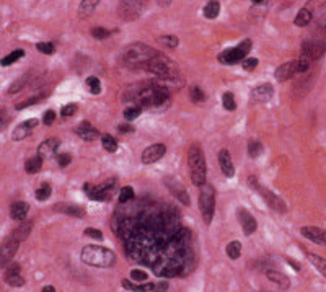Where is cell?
Masks as SVG:
<instances>
[{"label": "cell", "mask_w": 326, "mask_h": 292, "mask_svg": "<svg viewBox=\"0 0 326 292\" xmlns=\"http://www.w3.org/2000/svg\"><path fill=\"white\" fill-rule=\"evenodd\" d=\"M126 212L114 219V232L129 260L160 277L185 276L194 268L193 237L176 209L150 203Z\"/></svg>", "instance_id": "obj_1"}, {"label": "cell", "mask_w": 326, "mask_h": 292, "mask_svg": "<svg viewBox=\"0 0 326 292\" xmlns=\"http://www.w3.org/2000/svg\"><path fill=\"white\" fill-rule=\"evenodd\" d=\"M132 98L140 108L165 110L170 105V90L163 83H160V80H155L150 83L136 85Z\"/></svg>", "instance_id": "obj_2"}, {"label": "cell", "mask_w": 326, "mask_h": 292, "mask_svg": "<svg viewBox=\"0 0 326 292\" xmlns=\"http://www.w3.org/2000/svg\"><path fill=\"white\" fill-rule=\"evenodd\" d=\"M157 51L154 48L147 46L144 43H132L126 46L121 51V62L127 67H145V64L149 62L152 57L157 56Z\"/></svg>", "instance_id": "obj_3"}, {"label": "cell", "mask_w": 326, "mask_h": 292, "mask_svg": "<svg viewBox=\"0 0 326 292\" xmlns=\"http://www.w3.org/2000/svg\"><path fill=\"white\" fill-rule=\"evenodd\" d=\"M144 69L154 74L155 77H158V80H163V82H173L180 77V69H178L176 62H173L170 57L160 52L147 62Z\"/></svg>", "instance_id": "obj_4"}, {"label": "cell", "mask_w": 326, "mask_h": 292, "mask_svg": "<svg viewBox=\"0 0 326 292\" xmlns=\"http://www.w3.org/2000/svg\"><path fill=\"white\" fill-rule=\"evenodd\" d=\"M80 260L88 264V266L95 268H111L116 263V255L109 248L100 245H87L83 246Z\"/></svg>", "instance_id": "obj_5"}, {"label": "cell", "mask_w": 326, "mask_h": 292, "mask_svg": "<svg viewBox=\"0 0 326 292\" xmlns=\"http://www.w3.org/2000/svg\"><path fill=\"white\" fill-rule=\"evenodd\" d=\"M187 165H189V172H191V181H193L196 186H202L205 183V177H207V168H205L204 152L198 144L189 147V152H187Z\"/></svg>", "instance_id": "obj_6"}, {"label": "cell", "mask_w": 326, "mask_h": 292, "mask_svg": "<svg viewBox=\"0 0 326 292\" xmlns=\"http://www.w3.org/2000/svg\"><path fill=\"white\" fill-rule=\"evenodd\" d=\"M199 209L202 214L205 224H211L214 219V211H216V190L212 185L204 183L199 191Z\"/></svg>", "instance_id": "obj_7"}, {"label": "cell", "mask_w": 326, "mask_h": 292, "mask_svg": "<svg viewBox=\"0 0 326 292\" xmlns=\"http://www.w3.org/2000/svg\"><path fill=\"white\" fill-rule=\"evenodd\" d=\"M251 48H253L251 39H245V41L240 43L238 46L225 49L224 52L218 54V62H220V64H229V65L238 64L240 61L247 59V56L249 54V51H251Z\"/></svg>", "instance_id": "obj_8"}, {"label": "cell", "mask_w": 326, "mask_h": 292, "mask_svg": "<svg viewBox=\"0 0 326 292\" xmlns=\"http://www.w3.org/2000/svg\"><path fill=\"white\" fill-rule=\"evenodd\" d=\"M248 183H249V186H251L253 190H256L263 197H264V201H266L267 204H269V208H271V209L278 211V212H280V214H285V212H287V206L284 204V201L280 199V197H279L278 195H274V193H272V191L267 190V188L261 186L260 183L256 181V178H249V179H248Z\"/></svg>", "instance_id": "obj_9"}, {"label": "cell", "mask_w": 326, "mask_h": 292, "mask_svg": "<svg viewBox=\"0 0 326 292\" xmlns=\"http://www.w3.org/2000/svg\"><path fill=\"white\" fill-rule=\"evenodd\" d=\"M145 3H147V0H119L118 13L123 20L132 21L142 13Z\"/></svg>", "instance_id": "obj_10"}, {"label": "cell", "mask_w": 326, "mask_h": 292, "mask_svg": "<svg viewBox=\"0 0 326 292\" xmlns=\"http://www.w3.org/2000/svg\"><path fill=\"white\" fill-rule=\"evenodd\" d=\"M114 186H116V179L111 178V179H108V181L101 183V185H96V186L85 185L83 190H85V193H87L88 196L92 197V199H95V201H108L109 197L113 196Z\"/></svg>", "instance_id": "obj_11"}, {"label": "cell", "mask_w": 326, "mask_h": 292, "mask_svg": "<svg viewBox=\"0 0 326 292\" xmlns=\"http://www.w3.org/2000/svg\"><path fill=\"white\" fill-rule=\"evenodd\" d=\"M325 52H326V41H320V39L313 41V39H308V41H303L302 44L300 57L313 62L316 59H320Z\"/></svg>", "instance_id": "obj_12"}, {"label": "cell", "mask_w": 326, "mask_h": 292, "mask_svg": "<svg viewBox=\"0 0 326 292\" xmlns=\"http://www.w3.org/2000/svg\"><path fill=\"white\" fill-rule=\"evenodd\" d=\"M165 181V186L168 188V191L171 193L173 196L176 197L178 201H180L181 204H185V206H189L191 204V201H189V195H187V191H186V188L181 185L180 181H178L176 178H173V177H167L163 179Z\"/></svg>", "instance_id": "obj_13"}, {"label": "cell", "mask_w": 326, "mask_h": 292, "mask_svg": "<svg viewBox=\"0 0 326 292\" xmlns=\"http://www.w3.org/2000/svg\"><path fill=\"white\" fill-rule=\"evenodd\" d=\"M18 246H20V242L15 240L13 237H10L5 243L0 246V268H7L8 264L12 263L13 257H15L16 251H18Z\"/></svg>", "instance_id": "obj_14"}, {"label": "cell", "mask_w": 326, "mask_h": 292, "mask_svg": "<svg viewBox=\"0 0 326 292\" xmlns=\"http://www.w3.org/2000/svg\"><path fill=\"white\" fill-rule=\"evenodd\" d=\"M165 152H167L165 144H152L150 147H147V149L142 152V163L145 165L155 163V162H158L165 155Z\"/></svg>", "instance_id": "obj_15"}, {"label": "cell", "mask_w": 326, "mask_h": 292, "mask_svg": "<svg viewBox=\"0 0 326 292\" xmlns=\"http://www.w3.org/2000/svg\"><path fill=\"white\" fill-rule=\"evenodd\" d=\"M3 279H5L7 284L12 286V287H21V286H23L25 279H23V276H21L20 264L18 263H10V264H8Z\"/></svg>", "instance_id": "obj_16"}, {"label": "cell", "mask_w": 326, "mask_h": 292, "mask_svg": "<svg viewBox=\"0 0 326 292\" xmlns=\"http://www.w3.org/2000/svg\"><path fill=\"white\" fill-rule=\"evenodd\" d=\"M236 217H238L240 224H242L245 235H251V233L256 232V228H258V222H256V219H254L253 215L249 214L247 209L240 208L238 211H236Z\"/></svg>", "instance_id": "obj_17"}, {"label": "cell", "mask_w": 326, "mask_h": 292, "mask_svg": "<svg viewBox=\"0 0 326 292\" xmlns=\"http://www.w3.org/2000/svg\"><path fill=\"white\" fill-rule=\"evenodd\" d=\"M75 134L87 142H93L100 137V131H98L92 123H88V121H83L82 124H78L77 128H75Z\"/></svg>", "instance_id": "obj_18"}, {"label": "cell", "mask_w": 326, "mask_h": 292, "mask_svg": "<svg viewBox=\"0 0 326 292\" xmlns=\"http://www.w3.org/2000/svg\"><path fill=\"white\" fill-rule=\"evenodd\" d=\"M59 146H61V141L56 137H51V139H46L44 142H41V146L38 147V155L41 157V159H52L57 150H59Z\"/></svg>", "instance_id": "obj_19"}, {"label": "cell", "mask_w": 326, "mask_h": 292, "mask_svg": "<svg viewBox=\"0 0 326 292\" xmlns=\"http://www.w3.org/2000/svg\"><path fill=\"white\" fill-rule=\"evenodd\" d=\"M272 95H274V88H272V85L269 83H264V85H258V87H254L251 90V100L254 103H266L269 101Z\"/></svg>", "instance_id": "obj_20"}, {"label": "cell", "mask_w": 326, "mask_h": 292, "mask_svg": "<svg viewBox=\"0 0 326 292\" xmlns=\"http://www.w3.org/2000/svg\"><path fill=\"white\" fill-rule=\"evenodd\" d=\"M302 235L316 245L326 246V230L320 227H302Z\"/></svg>", "instance_id": "obj_21"}, {"label": "cell", "mask_w": 326, "mask_h": 292, "mask_svg": "<svg viewBox=\"0 0 326 292\" xmlns=\"http://www.w3.org/2000/svg\"><path fill=\"white\" fill-rule=\"evenodd\" d=\"M297 74V61H290L285 64L279 65L274 72V77L278 82H285V80L292 79Z\"/></svg>", "instance_id": "obj_22"}, {"label": "cell", "mask_w": 326, "mask_h": 292, "mask_svg": "<svg viewBox=\"0 0 326 292\" xmlns=\"http://www.w3.org/2000/svg\"><path fill=\"white\" fill-rule=\"evenodd\" d=\"M36 126H38V119H34V118L28 119V121H23V123L18 124L15 129H13L12 139H13V141H23L25 137L30 136V132L33 131Z\"/></svg>", "instance_id": "obj_23"}, {"label": "cell", "mask_w": 326, "mask_h": 292, "mask_svg": "<svg viewBox=\"0 0 326 292\" xmlns=\"http://www.w3.org/2000/svg\"><path fill=\"white\" fill-rule=\"evenodd\" d=\"M218 165H220V170H222V173H224V177L232 178L235 175L233 162H232L230 152L227 149H222L218 152Z\"/></svg>", "instance_id": "obj_24"}, {"label": "cell", "mask_w": 326, "mask_h": 292, "mask_svg": "<svg viewBox=\"0 0 326 292\" xmlns=\"http://www.w3.org/2000/svg\"><path fill=\"white\" fill-rule=\"evenodd\" d=\"M28 212H30V206L28 203H25V201H16L10 208V217L13 221H18V222H23Z\"/></svg>", "instance_id": "obj_25"}, {"label": "cell", "mask_w": 326, "mask_h": 292, "mask_svg": "<svg viewBox=\"0 0 326 292\" xmlns=\"http://www.w3.org/2000/svg\"><path fill=\"white\" fill-rule=\"evenodd\" d=\"M54 211H57V212H61V214H65V215H72V217H83L85 215L83 208L75 206V204H65V203L56 204Z\"/></svg>", "instance_id": "obj_26"}, {"label": "cell", "mask_w": 326, "mask_h": 292, "mask_svg": "<svg viewBox=\"0 0 326 292\" xmlns=\"http://www.w3.org/2000/svg\"><path fill=\"white\" fill-rule=\"evenodd\" d=\"M266 277L271 282L278 284L280 289H289V287H290V279L285 275H282V273H279V271H272V269H269V271H266Z\"/></svg>", "instance_id": "obj_27"}, {"label": "cell", "mask_w": 326, "mask_h": 292, "mask_svg": "<svg viewBox=\"0 0 326 292\" xmlns=\"http://www.w3.org/2000/svg\"><path fill=\"white\" fill-rule=\"evenodd\" d=\"M100 2L101 0H82L80 5H78V16L80 18H88L93 12L96 10V7Z\"/></svg>", "instance_id": "obj_28"}, {"label": "cell", "mask_w": 326, "mask_h": 292, "mask_svg": "<svg viewBox=\"0 0 326 292\" xmlns=\"http://www.w3.org/2000/svg\"><path fill=\"white\" fill-rule=\"evenodd\" d=\"M31 228H33V222H21L18 227L13 230V239L15 240H18V242H21V240H25V239H28V235L31 233Z\"/></svg>", "instance_id": "obj_29"}, {"label": "cell", "mask_w": 326, "mask_h": 292, "mask_svg": "<svg viewBox=\"0 0 326 292\" xmlns=\"http://www.w3.org/2000/svg\"><path fill=\"white\" fill-rule=\"evenodd\" d=\"M43 167V159L39 155L36 157H31L25 162V172L30 173V175H36L39 170Z\"/></svg>", "instance_id": "obj_30"}, {"label": "cell", "mask_w": 326, "mask_h": 292, "mask_svg": "<svg viewBox=\"0 0 326 292\" xmlns=\"http://www.w3.org/2000/svg\"><path fill=\"white\" fill-rule=\"evenodd\" d=\"M123 286L126 287L127 291L132 292H150L154 291V284L152 282H142V284H137V282H131V281H123Z\"/></svg>", "instance_id": "obj_31"}, {"label": "cell", "mask_w": 326, "mask_h": 292, "mask_svg": "<svg viewBox=\"0 0 326 292\" xmlns=\"http://www.w3.org/2000/svg\"><path fill=\"white\" fill-rule=\"evenodd\" d=\"M202 13L207 20H214V18H217L218 13H220V3H218L217 0H211V2L205 3Z\"/></svg>", "instance_id": "obj_32"}, {"label": "cell", "mask_w": 326, "mask_h": 292, "mask_svg": "<svg viewBox=\"0 0 326 292\" xmlns=\"http://www.w3.org/2000/svg\"><path fill=\"white\" fill-rule=\"evenodd\" d=\"M311 18H313V15H311L310 8H302V10L297 13V16H295V20H294V23H295L297 26H300V28H303V26H307L308 23H310Z\"/></svg>", "instance_id": "obj_33"}, {"label": "cell", "mask_w": 326, "mask_h": 292, "mask_svg": "<svg viewBox=\"0 0 326 292\" xmlns=\"http://www.w3.org/2000/svg\"><path fill=\"white\" fill-rule=\"evenodd\" d=\"M101 146L103 149H105L106 152H109V154H113V152L118 150V141L109 136V134H103L101 136Z\"/></svg>", "instance_id": "obj_34"}, {"label": "cell", "mask_w": 326, "mask_h": 292, "mask_svg": "<svg viewBox=\"0 0 326 292\" xmlns=\"http://www.w3.org/2000/svg\"><path fill=\"white\" fill-rule=\"evenodd\" d=\"M307 257H308V260H310V263L313 264L321 275L326 277V260L318 257V255H315V253H307Z\"/></svg>", "instance_id": "obj_35"}, {"label": "cell", "mask_w": 326, "mask_h": 292, "mask_svg": "<svg viewBox=\"0 0 326 292\" xmlns=\"http://www.w3.org/2000/svg\"><path fill=\"white\" fill-rule=\"evenodd\" d=\"M158 43L162 44L163 48L175 49V48H178V44H180V39H178V36H175V34H163L158 38Z\"/></svg>", "instance_id": "obj_36"}, {"label": "cell", "mask_w": 326, "mask_h": 292, "mask_svg": "<svg viewBox=\"0 0 326 292\" xmlns=\"http://www.w3.org/2000/svg\"><path fill=\"white\" fill-rule=\"evenodd\" d=\"M227 255H229L230 260H238L242 257V243L240 242H230L229 245H227Z\"/></svg>", "instance_id": "obj_37"}, {"label": "cell", "mask_w": 326, "mask_h": 292, "mask_svg": "<svg viewBox=\"0 0 326 292\" xmlns=\"http://www.w3.org/2000/svg\"><path fill=\"white\" fill-rule=\"evenodd\" d=\"M25 56V51L23 49H16V51H13V52H10L8 56H5L3 57L2 61H0V64H2L3 67H7V65H12L13 62H16V61H20L21 57Z\"/></svg>", "instance_id": "obj_38"}, {"label": "cell", "mask_w": 326, "mask_h": 292, "mask_svg": "<svg viewBox=\"0 0 326 292\" xmlns=\"http://www.w3.org/2000/svg\"><path fill=\"white\" fill-rule=\"evenodd\" d=\"M28 79L30 75H23V77H20L18 80H15V82L10 85V88H8V95H15V93L21 92V90L26 87V83H28Z\"/></svg>", "instance_id": "obj_39"}, {"label": "cell", "mask_w": 326, "mask_h": 292, "mask_svg": "<svg viewBox=\"0 0 326 292\" xmlns=\"http://www.w3.org/2000/svg\"><path fill=\"white\" fill-rule=\"evenodd\" d=\"M263 150H264V147H263V144L260 141H249V144H248V154H249L251 159H258V157L263 154Z\"/></svg>", "instance_id": "obj_40"}, {"label": "cell", "mask_w": 326, "mask_h": 292, "mask_svg": "<svg viewBox=\"0 0 326 292\" xmlns=\"http://www.w3.org/2000/svg\"><path fill=\"white\" fill-rule=\"evenodd\" d=\"M134 199H136V195H134V190L131 186H124L123 190L119 191V203L121 204H127Z\"/></svg>", "instance_id": "obj_41"}, {"label": "cell", "mask_w": 326, "mask_h": 292, "mask_svg": "<svg viewBox=\"0 0 326 292\" xmlns=\"http://www.w3.org/2000/svg\"><path fill=\"white\" fill-rule=\"evenodd\" d=\"M222 105L227 111H235L236 110V101H235V97L232 92H225L224 95H222Z\"/></svg>", "instance_id": "obj_42"}, {"label": "cell", "mask_w": 326, "mask_h": 292, "mask_svg": "<svg viewBox=\"0 0 326 292\" xmlns=\"http://www.w3.org/2000/svg\"><path fill=\"white\" fill-rule=\"evenodd\" d=\"M87 87H88V90H90V93L92 95H100V92H101V82H100V79L98 77H88L87 79Z\"/></svg>", "instance_id": "obj_43"}, {"label": "cell", "mask_w": 326, "mask_h": 292, "mask_svg": "<svg viewBox=\"0 0 326 292\" xmlns=\"http://www.w3.org/2000/svg\"><path fill=\"white\" fill-rule=\"evenodd\" d=\"M142 113V108L139 106V105H132V106H129V108H126V110H124V119L127 121H134L137 118V116H139Z\"/></svg>", "instance_id": "obj_44"}, {"label": "cell", "mask_w": 326, "mask_h": 292, "mask_svg": "<svg viewBox=\"0 0 326 292\" xmlns=\"http://www.w3.org/2000/svg\"><path fill=\"white\" fill-rule=\"evenodd\" d=\"M51 193H52L51 186H49L47 183H43V185L36 190V193H34V196H36L38 201H46V199H49Z\"/></svg>", "instance_id": "obj_45"}, {"label": "cell", "mask_w": 326, "mask_h": 292, "mask_svg": "<svg viewBox=\"0 0 326 292\" xmlns=\"http://www.w3.org/2000/svg\"><path fill=\"white\" fill-rule=\"evenodd\" d=\"M189 97H191V101H193V103H202V101L205 100V95H204L202 88H199L198 85L191 87V90H189Z\"/></svg>", "instance_id": "obj_46"}, {"label": "cell", "mask_w": 326, "mask_h": 292, "mask_svg": "<svg viewBox=\"0 0 326 292\" xmlns=\"http://www.w3.org/2000/svg\"><path fill=\"white\" fill-rule=\"evenodd\" d=\"M44 98H46V95H34V97L28 98V100L18 103V105H16V110H25V108H28V106H33V105H36V103L43 101Z\"/></svg>", "instance_id": "obj_47"}, {"label": "cell", "mask_w": 326, "mask_h": 292, "mask_svg": "<svg viewBox=\"0 0 326 292\" xmlns=\"http://www.w3.org/2000/svg\"><path fill=\"white\" fill-rule=\"evenodd\" d=\"M111 34V31L108 28H103V26H95L92 28V36L95 39H106Z\"/></svg>", "instance_id": "obj_48"}, {"label": "cell", "mask_w": 326, "mask_h": 292, "mask_svg": "<svg viewBox=\"0 0 326 292\" xmlns=\"http://www.w3.org/2000/svg\"><path fill=\"white\" fill-rule=\"evenodd\" d=\"M147 277H149V276H147V273L144 271V269L136 268V269H132V271H131V279L134 282H145Z\"/></svg>", "instance_id": "obj_49"}, {"label": "cell", "mask_w": 326, "mask_h": 292, "mask_svg": "<svg viewBox=\"0 0 326 292\" xmlns=\"http://www.w3.org/2000/svg\"><path fill=\"white\" fill-rule=\"evenodd\" d=\"M36 49L39 52H43V54H52L56 51V46H54V43H49V41H46V43H38L36 44Z\"/></svg>", "instance_id": "obj_50"}, {"label": "cell", "mask_w": 326, "mask_h": 292, "mask_svg": "<svg viewBox=\"0 0 326 292\" xmlns=\"http://www.w3.org/2000/svg\"><path fill=\"white\" fill-rule=\"evenodd\" d=\"M75 113H77V105H75V103H69V105L62 108L61 116L62 118H70V116H74Z\"/></svg>", "instance_id": "obj_51"}, {"label": "cell", "mask_w": 326, "mask_h": 292, "mask_svg": "<svg viewBox=\"0 0 326 292\" xmlns=\"http://www.w3.org/2000/svg\"><path fill=\"white\" fill-rule=\"evenodd\" d=\"M242 67L247 72H251V70H254L258 67V59H256V57H247V59L242 61Z\"/></svg>", "instance_id": "obj_52"}, {"label": "cell", "mask_w": 326, "mask_h": 292, "mask_svg": "<svg viewBox=\"0 0 326 292\" xmlns=\"http://www.w3.org/2000/svg\"><path fill=\"white\" fill-rule=\"evenodd\" d=\"M56 160H57V163H59V167L64 168L70 163V162H72V157H70V154H57Z\"/></svg>", "instance_id": "obj_53"}, {"label": "cell", "mask_w": 326, "mask_h": 292, "mask_svg": "<svg viewBox=\"0 0 326 292\" xmlns=\"http://www.w3.org/2000/svg\"><path fill=\"white\" fill-rule=\"evenodd\" d=\"M85 235L90 237V239H95V240H103V233L98 230V228H92V227L85 228Z\"/></svg>", "instance_id": "obj_54"}, {"label": "cell", "mask_w": 326, "mask_h": 292, "mask_svg": "<svg viewBox=\"0 0 326 292\" xmlns=\"http://www.w3.org/2000/svg\"><path fill=\"white\" fill-rule=\"evenodd\" d=\"M54 121H56V111L47 110L43 116V123L46 126H51V124H54Z\"/></svg>", "instance_id": "obj_55"}, {"label": "cell", "mask_w": 326, "mask_h": 292, "mask_svg": "<svg viewBox=\"0 0 326 292\" xmlns=\"http://www.w3.org/2000/svg\"><path fill=\"white\" fill-rule=\"evenodd\" d=\"M134 131H136L134 126H131L129 123H123L118 126V132H121V134H132Z\"/></svg>", "instance_id": "obj_56"}, {"label": "cell", "mask_w": 326, "mask_h": 292, "mask_svg": "<svg viewBox=\"0 0 326 292\" xmlns=\"http://www.w3.org/2000/svg\"><path fill=\"white\" fill-rule=\"evenodd\" d=\"M168 281H160L157 284H154V292H167L168 291Z\"/></svg>", "instance_id": "obj_57"}, {"label": "cell", "mask_w": 326, "mask_h": 292, "mask_svg": "<svg viewBox=\"0 0 326 292\" xmlns=\"http://www.w3.org/2000/svg\"><path fill=\"white\" fill-rule=\"evenodd\" d=\"M318 25L323 30H326V5L321 8V13H320V18H318Z\"/></svg>", "instance_id": "obj_58"}, {"label": "cell", "mask_w": 326, "mask_h": 292, "mask_svg": "<svg viewBox=\"0 0 326 292\" xmlns=\"http://www.w3.org/2000/svg\"><path fill=\"white\" fill-rule=\"evenodd\" d=\"M173 0H157V3L160 7H170V3H171Z\"/></svg>", "instance_id": "obj_59"}, {"label": "cell", "mask_w": 326, "mask_h": 292, "mask_svg": "<svg viewBox=\"0 0 326 292\" xmlns=\"http://www.w3.org/2000/svg\"><path fill=\"white\" fill-rule=\"evenodd\" d=\"M287 261H289L290 264H292V268L295 269V271H300V266H298V263H297V261H294V260H290V258L287 260Z\"/></svg>", "instance_id": "obj_60"}, {"label": "cell", "mask_w": 326, "mask_h": 292, "mask_svg": "<svg viewBox=\"0 0 326 292\" xmlns=\"http://www.w3.org/2000/svg\"><path fill=\"white\" fill-rule=\"evenodd\" d=\"M3 126H5V116H3V113L0 111V131L3 129Z\"/></svg>", "instance_id": "obj_61"}, {"label": "cell", "mask_w": 326, "mask_h": 292, "mask_svg": "<svg viewBox=\"0 0 326 292\" xmlns=\"http://www.w3.org/2000/svg\"><path fill=\"white\" fill-rule=\"evenodd\" d=\"M41 292H56V289L52 286H46V287H43Z\"/></svg>", "instance_id": "obj_62"}, {"label": "cell", "mask_w": 326, "mask_h": 292, "mask_svg": "<svg viewBox=\"0 0 326 292\" xmlns=\"http://www.w3.org/2000/svg\"><path fill=\"white\" fill-rule=\"evenodd\" d=\"M254 5H261V3H264V0H253Z\"/></svg>", "instance_id": "obj_63"}]
</instances>
